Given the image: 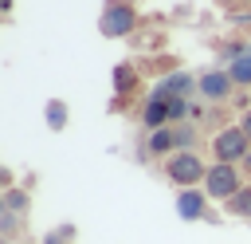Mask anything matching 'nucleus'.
<instances>
[{"mask_svg":"<svg viewBox=\"0 0 251 244\" xmlns=\"http://www.w3.org/2000/svg\"><path fill=\"white\" fill-rule=\"evenodd\" d=\"M141 28V12L133 0H106L98 12V31L106 39H133Z\"/></svg>","mask_w":251,"mask_h":244,"instance_id":"1","label":"nucleus"},{"mask_svg":"<svg viewBox=\"0 0 251 244\" xmlns=\"http://www.w3.org/2000/svg\"><path fill=\"white\" fill-rule=\"evenodd\" d=\"M173 134H176V150H196V146H200L196 122H180V126H173Z\"/></svg>","mask_w":251,"mask_h":244,"instance_id":"15","label":"nucleus"},{"mask_svg":"<svg viewBox=\"0 0 251 244\" xmlns=\"http://www.w3.org/2000/svg\"><path fill=\"white\" fill-rule=\"evenodd\" d=\"M176 153V134H173V126H161V130H145L141 134V153L137 157H157V161H165V157H173Z\"/></svg>","mask_w":251,"mask_h":244,"instance_id":"9","label":"nucleus"},{"mask_svg":"<svg viewBox=\"0 0 251 244\" xmlns=\"http://www.w3.org/2000/svg\"><path fill=\"white\" fill-rule=\"evenodd\" d=\"M173 209H176V216L180 220H204V224H216L220 220V213L212 209V197L204 193V185H192V189H176V201H173Z\"/></svg>","mask_w":251,"mask_h":244,"instance_id":"6","label":"nucleus"},{"mask_svg":"<svg viewBox=\"0 0 251 244\" xmlns=\"http://www.w3.org/2000/svg\"><path fill=\"white\" fill-rule=\"evenodd\" d=\"M137 87H141V71H137L133 63H118V67H114V102H122V94L133 98Z\"/></svg>","mask_w":251,"mask_h":244,"instance_id":"10","label":"nucleus"},{"mask_svg":"<svg viewBox=\"0 0 251 244\" xmlns=\"http://www.w3.org/2000/svg\"><path fill=\"white\" fill-rule=\"evenodd\" d=\"M75 236H78V232H75V224H55L39 244H75Z\"/></svg>","mask_w":251,"mask_h":244,"instance_id":"17","label":"nucleus"},{"mask_svg":"<svg viewBox=\"0 0 251 244\" xmlns=\"http://www.w3.org/2000/svg\"><path fill=\"white\" fill-rule=\"evenodd\" d=\"M224 213H227V216H235V220H251V181H247V185H243V189L224 205Z\"/></svg>","mask_w":251,"mask_h":244,"instance_id":"13","label":"nucleus"},{"mask_svg":"<svg viewBox=\"0 0 251 244\" xmlns=\"http://www.w3.org/2000/svg\"><path fill=\"white\" fill-rule=\"evenodd\" d=\"M239 94V87H235V79H231V71L227 67H204L200 71V91H196V98L200 102H208V106H220V102H231Z\"/></svg>","mask_w":251,"mask_h":244,"instance_id":"4","label":"nucleus"},{"mask_svg":"<svg viewBox=\"0 0 251 244\" xmlns=\"http://www.w3.org/2000/svg\"><path fill=\"white\" fill-rule=\"evenodd\" d=\"M161 173H165L169 185H176V189H192V185H204L208 165H204V157H200L196 150H176L173 157L161 161Z\"/></svg>","mask_w":251,"mask_h":244,"instance_id":"2","label":"nucleus"},{"mask_svg":"<svg viewBox=\"0 0 251 244\" xmlns=\"http://www.w3.org/2000/svg\"><path fill=\"white\" fill-rule=\"evenodd\" d=\"M239 126H243V134L251 138V110H243V114H239Z\"/></svg>","mask_w":251,"mask_h":244,"instance_id":"19","label":"nucleus"},{"mask_svg":"<svg viewBox=\"0 0 251 244\" xmlns=\"http://www.w3.org/2000/svg\"><path fill=\"white\" fill-rule=\"evenodd\" d=\"M43 122H47L51 134H63V130L71 126V106H67L63 98H47V102H43Z\"/></svg>","mask_w":251,"mask_h":244,"instance_id":"11","label":"nucleus"},{"mask_svg":"<svg viewBox=\"0 0 251 244\" xmlns=\"http://www.w3.org/2000/svg\"><path fill=\"white\" fill-rule=\"evenodd\" d=\"M153 91H161V94H169V98H192L196 91H200V71H188V67H173V71H165L161 79H157V87Z\"/></svg>","mask_w":251,"mask_h":244,"instance_id":"7","label":"nucleus"},{"mask_svg":"<svg viewBox=\"0 0 251 244\" xmlns=\"http://www.w3.org/2000/svg\"><path fill=\"white\" fill-rule=\"evenodd\" d=\"M0 209H8V213H20V216H27V213H31V189H20V185L4 189V193H0Z\"/></svg>","mask_w":251,"mask_h":244,"instance_id":"12","label":"nucleus"},{"mask_svg":"<svg viewBox=\"0 0 251 244\" xmlns=\"http://www.w3.org/2000/svg\"><path fill=\"white\" fill-rule=\"evenodd\" d=\"M243 165H227V161H212L208 165V177H204V193L220 205H227L239 189H243Z\"/></svg>","mask_w":251,"mask_h":244,"instance_id":"3","label":"nucleus"},{"mask_svg":"<svg viewBox=\"0 0 251 244\" xmlns=\"http://www.w3.org/2000/svg\"><path fill=\"white\" fill-rule=\"evenodd\" d=\"M208 146H212V157H216V161H227V165H239V161L251 153V138L243 134L239 122H235V126H220Z\"/></svg>","mask_w":251,"mask_h":244,"instance_id":"5","label":"nucleus"},{"mask_svg":"<svg viewBox=\"0 0 251 244\" xmlns=\"http://www.w3.org/2000/svg\"><path fill=\"white\" fill-rule=\"evenodd\" d=\"M20 228H24V216H20V213L0 209V236H4V244H12V240L20 236Z\"/></svg>","mask_w":251,"mask_h":244,"instance_id":"16","label":"nucleus"},{"mask_svg":"<svg viewBox=\"0 0 251 244\" xmlns=\"http://www.w3.org/2000/svg\"><path fill=\"white\" fill-rule=\"evenodd\" d=\"M227 71H231V79H235V87H239V91H251V51H247V55H239V59H231V63H227Z\"/></svg>","mask_w":251,"mask_h":244,"instance_id":"14","label":"nucleus"},{"mask_svg":"<svg viewBox=\"0 0 251 244\" xmlns=\"http://www.w3.org/2000/svg\"><path fill=\"white\" fill-rule=\"evenodd\" d=\"M0 185H4V189H12V185H16V173H12V169H8V165H4V169H0Z\"/></svg>","mask_w":251,"mask_h":244,"instance_id":"18","label":"nucleus"},{"mask_svg":"<svg viewBox=\"0 0 251 244\" xmlns=\"http://www.w3.org/2000/svg\"><path fill=\"white\" fill-rule=\"evenodd\" d=\"M235 4L239 0H216V8H227V12H235Z\"/></svg>","mask_w":251,"mask_h":244,"instance_id":"20","label":"nucleus"},{"mask_svg":"<svg viewBox=\"0 0 251 244\" xmlns=\"http://www.w3.org/2000/svg\"><path fill=\"white\" fill-rule=\"evenodd\" d=\"M169 106H173V98H169V94L149 91V94L141 98V110H137L141 130H161V126H169Z\"/></svg>","mask_w":251,"mask_h":244,"instance_id":"8","label":"nucleus"},{"mask_svg":"<svg viewBox=\"0 0 251 244\" xmlns=\"http://www.w3.org/2000/svg\"><path fill=\"white\" fill-rule=\"evenodd\" d=\"M239 165H243V173H247V181H251V153H247V157H243Z\"/></svg>","mask_w":251,"mask_h":244,"instance_id":"21","label":"nucleus"}]
</instances>
